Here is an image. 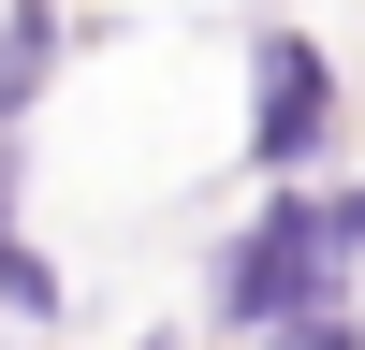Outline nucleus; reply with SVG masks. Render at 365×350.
Wrapping results in <instances>:
<instances>
[{"label": "nucleus", "mask_w": 365, "mask_h": 350, "mask_svg": "<svg viewBox=\"0 0 365 350\" xmlns=\"http://www.w3.org/2000/svg\"><path fill=\"white\" fill-rule=\"evenodd\" d=\"M58 58H73V15H58V0H0V132H15V117H44Z\"/></svg>", "instance_id": "7ed1b4c3"}, {"label": "nucleus", "mask_w": 365, "mask_h": 350, "mask_svg": "<svg viewBox=\"0 0 365 350\" xmlns=\"http://www.w3.org/2000/svg\"><path fill=\"white\" fill-rule=\"evenodd\" d=\"M117 350H220L205 321H146V336H117Z\"/></svg>", "instance_id": "423d86ee"}, {"label": "nucleus", "mask_w": 365, "mask_h": 350, "mask_svg": "<svg viewBox=\"0 0 365 350\" xmlns=\"http://www.w3.org/2000/svg\"><path fill=\"white\" fill-rule=\"evenodd\" d=\"M15 190H29V161H15V132H0V233H15Z\"/></svg>", "instance_id": "0eeeda50"}, {"label": "nucleus", "mask_w": 365, "mask_h": 350, "mask_svg": "<svg viewBox=\"0 0 365 350\" xmlns=\"http://www.w3.org/2000/svg\"><path fill=\"white\" fill-rule=\"evenodd\" d=\"M73 307V277H58V248H29V233H0V321H58Z\"/></svg>", "instance_id": "20e7f679"}, {"label": "nucleus", "mask_w": 365, "mask_h": 350, "mask_svg": "<svg viewBox=\"0 0 365 350\" xmlns=\"http://www.w3.org/2000/svg\"><path fill=\"white\" fill-rule=\"evenodd\" d=\"M336 292H365V161L351 175H263L220 219V248H205V336L249 350L292 307H336Z\"/></svg>", "instance_id": "f257e3e1"}, {"label": "nucleus", "mask_w": 365, "mask_h": 350, "mask_svg": "<svg viewBox=\"0 0 365 350\" xmlns=\"http://www.w3.org/2000/svg\"><path fill=\"white\" fill-rule=\"evenodd\" d=\"M234 161H249V190L351 161V58H336V29L249 15V44H234Z\"/></svg>", "instance_id": "f03ea898"}, {"label": "nucleus", "mask_w": 365, "mask_h": 350, "mask_svg": "<svg viewBox=\"0 0 365 350\" xmlns=\"http://www.w3.org/2000/svg\"><path fill=\"white\" fill-rule=\"evenodd\" d=\"M249 350H365V292H336V307H292L278 336H249Z\"/></svg>", "instance_id": "39448f33"}]
</instances>
